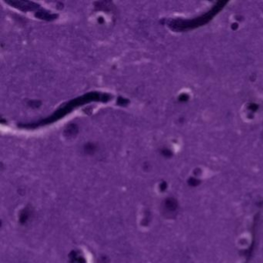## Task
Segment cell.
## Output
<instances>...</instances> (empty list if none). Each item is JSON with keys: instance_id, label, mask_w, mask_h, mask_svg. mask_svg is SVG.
I'll use <instances>...</instances> for the list:
<instances>
[{"instance_id": "obj_1", "label": "cell", "mask_w": 263, "mask_h": 263, "mask_svg": "<svg viewBox=\"0 0 263 263\" xmlns=\"http://www.w3.org/2000/svg\"><path fill=\"white\" fill-rule=\"evenodd\" d=\"M13 6L16 7L23 11H33V10L37 9L38 6L33 2H27V1H22V2H10Z\"/></svg>"}, {"instance_id": "obj_2", "label": "cell", "mask_w": 263, "mask_h": 263, "mask_svg": "<svg viewBox=\"0 0 263 263\" xmlns=\"http://www.w3.org/2000/svg\"><path fill=\"white\" fill-rule=\"evenodd\" d=\"M36 16L39 17V19H47V20H51V19H56V16L54 14H50L49 13H45L43 11H39L38 12Z\"/></svg>"}, {"instance_id": "obj_3", "label": "cell", "mask_w": 263, "mask_h": 263, "mask_svg": "<svg viewBox=\"0 0 263 263\" xmlns=\"http://www.w3.org/2000/svg\"><path fill=\"white\" fill-rule=\"evenodd\" d=\"M66 132H67V136H73L77 132V127H76V125H73H73H70L66 129Z\"/></svg>"}]
</instances>
